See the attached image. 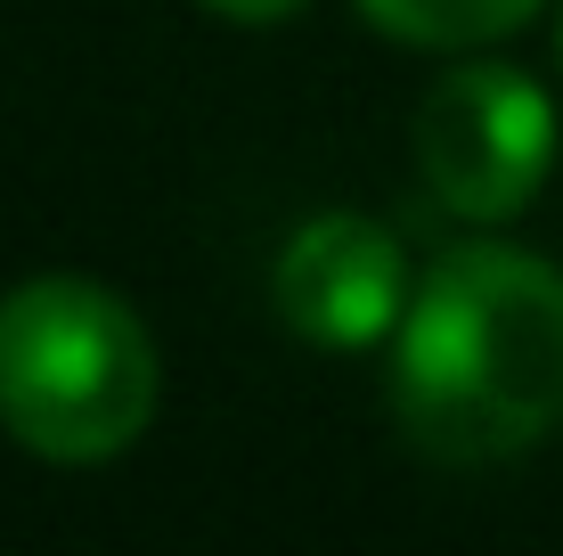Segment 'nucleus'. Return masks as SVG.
Wrapping results in <instances>:
<instances>
[{
	"instance_id": "obj_6",
	"label": "nucleus",
	"mask_w": 563,
	"mask_h": 556,
	"mask_svg": "<svg viewBox=\"0 0 563 556\" xmlns=\"http://www.w3.org/2000/svg\"><path fill=\"white\" fill-rule=\"evenodd\" d=\"M205 9H221V17H238V25H278V17H295L302 0H205Z\"/></svg>"
},
{
	"instance_id": "obj_4",
	"label": "nucleus",
	"mask_w": 563,
	"mask_h": 556,
	"mask_svg": "<svg viewBox=\"0 0 563 556\" xmlns=\"http://www.w3.org/2000/svg\"><path fill=\"white\" fill-rule=\"evenodd\" d=\"M278 319L319 352H367L400 328L417 279H409V246L367 214H319L286 238L278 271H269Z\"/></svg>"
},
{
	"instance_id": "obj_2",
	"label": "nucleus",
	"mask_w": 563,
	"mask_h": 556,
	"mask_svg": "<svg viewBox=\"0 0 563 556\" xmlns=\"http://www.w3.org/2000/svg\"><path fill=\"white\" fill-rule=\"evenodd\" d=\"M164 360L147 319L99 279H25L0 295V434L49 467L123 458L155 426Z\"/></svg>"
},
{
	"instance_id": "obj_7",
	"label": "nucleus",
	"mask_w": 563,
	"mask_h": 556,
	"mask_svg": "<svg viewBox=\"0 0 563 556\" xmlns=\"http://www.w3.org/2000/svg\"><path fill=\"white\" fill-rule=\"evenodd\" d=\"M555 50H563V33H555Z\"/></svg>"
},
{
	"instance_id": "obj_1",
	"label": "nucleus",
	"mask_w": 563,
	"mask_h": 556,
	"mask_svg": "<svg viewBox=\"0 0 563 556\" xmlns=\"http://www.w3.org/2000/svg\"><path fill=\"white\" fill-rule=\"evenodd\" d=\"M393 417L441 467H490L563 426V271L465 238L424 262L393 328Z\"/></svg>"
},
{
	"instance_id": "obj_3",
	"label": "nucleus",
	"mask_w": 563,
	"mask_h": 556,
	"mask_svg": "<svg viewBox=\"0 0 563 556\" xmlns=\"http://www.w3.org/2000/svg\"><path fill=\"white\" fill-rule=\"evenodd\" d=\"M417 172L457 221H515L555 172V107L522 66L465 57L417 107Z\"/></svg>"
},
{
	"instance_id": "obj_5",
	"label": "nucleus",
	"mask_w": 563,
	"mask_h": 556,
	"mask_svg": "<svg viewBox=\"0 0 563 556\" xmlns=\"http://www.w3.org/2000/svg\"><path fill=\"white\" fill-rule=\"evenodd\" d=\"M548 0H360V17L400 50H482L531 25Z\"/></svg>"
}]
</instances>
